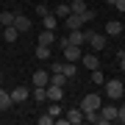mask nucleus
<instances>
[{"label": "nucleus", "mask_w": 125, "mask_h": 125, "mask_svg": "<svg viewBox=\"0 0 125 125\" xmlns=\"http://www.w3.org/2000/svg\"><path fill=\"white\" fill-rule=\"evenodd\" d=\"M103 86H106V94H108L111 100L122 97V92H125V86H122V81H120V78H111V81H106Z\"/></svg>", "instance_id": "obj_1"}, {"label": "nucleus", "mask_w": 125, "mask_h": 125, "mask_svg": "<svg viewBox=\"0 0 125 125\" xmlns=\"http://www.w3.org/2000/svg\"><path fill=\"white\" fill-rule=\"evenodd\" d=\"M100 106H103V100H100V94H86L83 100H81V111H100Z\"/></svg>", "instance_id": "obj_2"}, {"label": "nucleus", "mask_w": 125, "mask_h": 125, "mask_svg": "<svg viewBox=\"0 0 125 125\" xmlns=\"http://www.w3.org/2000/svg\"><path fill=\"white\" fill-rule=\"evenodd\" d=\"M61 50H64V58H67V61H81V56H83V50H81L78 45H70V42H64L61 45Z\"/></svg>", "instance_id": "obj_3"}, {"label": "nucleus", "mask_w": 125, "mask_h": 125, "mask_svg": "<svg viewBox=\"0 0 125 125\" xmlns=\"http://www.w3.org/2000/svg\"><path fill=\"white\" fill-rule=\"evenodd\" d=\"M83 33H86V42H89L94 50H103V47H106V36H103V33H94L92 28H89V31H83Z\"/></svg>", "instance_id": "obj_4"}, {"label": "nucleus", "mask_w": 125, "mask_h": 125, "mask_svg": "<svg viewBox=\"0 0 125 125\" xmlns=\"http://www.w3.org/2000/svg\"><path fill=\"white\" fill-rule=\"evenodd\" d=\"M45 92H47V100H58L61 103V97H64V86H56V83H47Z\"/></svg>", "instance_id": "obj_5"}, {"label": "nucleus", "mask_w": 125, "mask_h": 125, "mask_svg": "<svg viewBox=\"0 0 125 125\" xmlns=\"http://www.w3.org/2000/svg\"><path fill=\"white\" fill-rule=\"evenodd\" d=\"M9 94H11V103H25L28 97H31V92H28L25 86H17V89H11Z\"/></svg>", "instance_id": "obj_6"}, {"label": "nucleus", "mask_w": 125, "mask_h": 125, "mask_svg": "<svg viewBox=\"0 0 125 125\" xmlns=\"http://www.w3.org/2000/svg\"><path fill=\"white\" fill-rule=\"evenodd\" d=\"M81 61H83V67H86V70H89V72L100 67V58H97V56H94V53H83V56H81Z\"/></svg>", "instance_id": "obj_7"}, {"label": "nucleus", "mask_w": 125, "mask_h": 125, "mask_svg": "<svg viewBox=\"0 0 125 125\" xmlns=\"http://www.w3.org/2000/svg\"><path fill=\"white\" fill-rule=\"evenodd\" d=\"M100 117H103L106 122L117 120V106H114V103H108V106H100Z\"/></svg>", "instance_id": "obj_8"}, {"label": "nucleus", "mask_w": 125, "mask_h": 125, "mask_svg": "<svg viewBox=\"0 0 125 125\" xmlns=\"http://www.w3.org/2000/svg\"><path fill=\"white\" fill-rule=\"evenodd\" d=\"M64 20H67V31H78V28H83V20H81L78 14H72V11H70Z\"/></svg>", "instance_id": "obj_9"}, {"label": "nucleus", "mask_w": 125, "mask_h": 125, "mask_svg": "<svg viewBox=\"0 0 125 125\" xmlns=\"http://www.w3.org/2000/svg\"><path fill=\"white\" fill-rule=\"evenodd\" d=\"M14 28H17V31H28V28H31V20L25 17V14H14Z\"/></svg>", "instance_id": "obj_10"}, {"label": "nucleus", "mask_w": 125, "mask_h": 125, "mask_svg": "<svg viewBox=\"0 0 125 125\" xmlns=\"http://www.w3.org/2000/svg\"><path fill=\"white\" fill-rule=\"evenodd\" d=\"M47 83H50V72L36 70V72H33V86H47Z\"/></svg>", "instance_id": "obj_11"}, {"label": "nucleus", "mask_w": 125, "mask_h": 125, "mask_svg": "<svg viewBox=\"0 0 125 125\" xmlns=\"http://www.w3.org/2000/svg\"><path fill=\"white\" fill-rule=\"evenodd\" d=\"M67 42H70V45H83V42H86V33L83 31H81V28H78V31H70V36H67Z\"/></svg>", "instance_id": "obj_12"}, {"label": "nucleus", "mask_w": 125, "mask_h": 125, "mask_svg": "<svg viewBox=\"0 0 125 125\" xmlns=\"http://www.w3.org/2000/svg\"><path fill=\"white\" fill-rule=\"evenodd\" d=\"M17 36H20V31H17L14 25H6V28H3V39L9 42V45H11V42H17Z\"/></svg>", "instance_id": "obj_13"}, {"label": "nucleus", "mask_w": 125, "mask_h": 125, "mask_svg": "<svg viewBox=\"0 0 125 125\" xmlns=\"http://www.w3.org/2000/svg\"><path fill=\"white\" fill-rule=\"evenodd\" d=\"M53 42H56V31H47V28H45V31H42L39 33V45H53Z\"/></svg>", "instance_id": "obj_14"}, {"label": "nucleus", "mask_w": 125, "mask_h": 125, "mask_svg": "<svg viewBox=\"0 0 125 125\" xmlns=\"http://www.w3.org/2000/svg\"><path fill=\"white\" fill-rule=\"evenodd\" d=\"M67 122H72V125L83 122V111H81V108H70L67 111Z\"/></svg>", "instance_id": "obj_15"}, {"label": "nucleus", "mask_w": 125, "mask_h": 125, "mask_svg": "<svg viewBox=\"0 0 125 125\" xmlns=\"http://www.w3.org/2000/svg\"><path fill=\"white\" fill-rule=\"evenodd\" d=\"M11 106H14V103H11V94L0 86V111H6V108H11Z\"/></svg>", "instance_id": "obj_16"}, {"label": "nucleus", "mask_w": 125, "mask_h": 125, "mask_svg": "<svg viewBox=\"0 0 125 125\" xmlns=\"http://www.w3.org/2000/svg\"><path fill=\"white\" fill-rule=\"evenodd\" d=\"M42 20H45V28H47V31H56V28H58V17H56L53 11H50V14H45Z\"/></svg>", "instance_id": "obj_17"}, {"label": "nucleus", "mask_w": 125, "mask_h": 125, "mask_svg": "<svg viewBox=\"0 0 125 125\" xmlns=\"http://www.w3.org/2000/svg\"><path fill=\"white\" fill-rule=\"evenodd\" d=\"M86 9H89V6H86L83 0H72V3H70V11H72V14H83Z\"/></svg>", "instance_id": "obj_18"}, {"label": "nucleus", "mask_w": 125, "mask_h": 125, "mask_svg": "<svg viewBox=\"0 0 125 125\" xmlns=\"http://www.w3.org/2000/svg\"><path fill=\"white\" fill-rule=\"evenodd\" d=\"M31 97H33V100H39V103H45V100H47V92H45V86H33Z\"/></svg>", "instance_id": "obj_19"}, {"label": "nucleus", "mask_w": 125, "mask_h": 125, "mask_svg": "<svg viewBox=\"0 0 125 125\" xmlns=\"http://www.w3.org/2000/svg\"><path fill=\"white\" fill-rule=\"evenodd\" d=\"M106 33H108V36H120V33H122V22H108V25H106Z\"/></svg>", "instance_id": "obj_20"}, {"label": "nucleus", "mask_w": 125, "mask_h": 125, "mask_svg": "<svg viewBox=\"0 0 125 125\" xmlns=\"http://www.w3.org/2000/svg\"><path fill=\"white\" fill-rule=\"evenodd\" d=\"M0 25H14V11H0Z\"/></svg>", "instance_id": "obj_21"}, {"label": "nucleus", "mask_w": 125, "mask_h": 125, "mask_svg": "<svg viewBox=\"0 0 125 125\" xmlns=\"http://www.w3.org/2000/svg\"><path fill=\"white\" fill-rule=\"evenodd\" d=\"M36 58L47 61V58H50V47H47V45H36Z\"/></svg>", "instance_id": "obj_22"}, {"label": "nucleus", "mask_w": 125, "mask_h": 125, "mask_svg": "<svg viewBox=\"0 0 125 125\" xmlns=\"http://www.w3.org/2000/svg\"><path fill=\"white\" fill-rule=\"evenodd\" d=\"M53 14H56L58 20H64V17L70 14V6H67V3H64V6H56V9H53Z\"/></svg>", "instance_id": "obj_23"}, {"label": "nucleus", "mask_w": 125, "mask_h": 125, "mask_svg": "<svg viewBox=\"0 0 125 125\" xmlns=\"http://www.w3.org/2000/svg\"><path fill=\"white\" fill-rule=\"evenodd\" d=\"M64 81H67L64 72H53V75H50V83H56V86H64Z\"/></svg>", "instance_id": "obj_24"}, {"label": "nucleus", "mask_w": 125, "mask_h": 125, "mask_svg": "<svg viewBox=\"0 0 125 125\" xmlns=\"http://www.w3.org/2000/svg\"><path fill=\"white\" fill-rule=\"evenodd\" d=\"M47 114H50V117H58V114H61V106H58V100H50V108H47Z\"/></svg>", "instance_id": "obj_25"}, {"label": "nucleus", "mask_w": 125, "mask_h": 125, "mask_svg": "<svg viewBox=\"0 0 125 125\" xmlns=\"http://www.w3.org/2000/svg\"><path fill=\"white\" fill-rule=\"evenodd\" d=\"M92 81H94V83H97V86H103V83H106V78H103L100 67H97V70H92Z\"/></svg>", "instance_id": "obj_26"}, {"label": "nucleus", "mask_w": 125, "mask_h": 125, "mask_svg": "<svg viewBox=\"0 0 125 125\" xmlns=\"http://www.w3.org/2000/svg\"><path fill=\"white\" fill-rule=\"evenodd\" d=\"M75 64H72V61H67V64H64V75H67V78H72V75H75Z\"/></svg>", "instance_id": "obj_27"}, {"label": "nucleus", "mask_w": 125, "mask_h": 125, "mask_svg": "<svg viewBox=\"0 0 125 125\" xmlns=\"http://www.w3.org/2000/svg\"><path fill=\"white\" fill-rule=\"evenodd\" d=\"M78 17L83 20V25H86V22H92V20H94V11H92V9H86L83 14H78Z\"/></svg>", "instance_id": "obj_28"}, {"label": "nucleus", "mask_w": 125, "mask_h": 125, "mask_svg": "<svg viewBox=\"0 0 125 125\" xmlns=\"http://www.w3.org/2000/svg\"><path fill=\"white\" fill-rule=\"evenodd\" d=\"M42 6H36V14H39V17H45V14H50V6H45V0H39Z\"/></svg>", "instance_id": "obj_29"}, {"label": "nucleus", "mask_w": 125, "mask_h": 125, "mask_svg": "<svg viewBox=\"0 0 125 125\" xmlns=\"http://www.w3.org/2000/svg\"><path fill=\"white\" fill-rule=\"evenodd\" d=\"M36 122H39V125H50V122H53V117H50V114H42Z\"/></svg>", "instance_id": "obj_30"}, {"label": "nucleus", "mask_w": 125, "mask_h": 125, "mask_svg": "<svg viewBox=\"0 0 125 125\" xmlns=\"http://www.w3.org/2000/svg\"><path fill=\"white\" fill-rule=\"evenodd\" d=\"M117 120H120V122H125V103L117 108Z\"/></svg>", "instance_id": "obj_31"}, {"label": "nucleus", "mask_w": 125, "mask_h": 125, "mask_svg": "<svg viewBox=\"0 0 125 125\" xmlns=\"http://www.w3.org/2000/svg\"><path fill=\"white\" fill-rule=\"evenodd\" d=\"M117 56H120V70L125 72V50H120V53H117Z\"/></svg>", "instance_id": "obj_32"}, {"label": "nucleus", "mask_w": 125, "mask_h": 125, "mask_svg": "<svg viewBox=\"0 0 125 125\" xmlns=\"http://www.w3.org/2000/svg\"><path fill=\"white\" fill-rule=\"evenodd\" d=\"M114 9H120V11H125V0H114Z\"/></svg>", "instance_id": "obj_33"}, {"label": "nucleus", "mask_w": 125, "mask_h": 125, "mask_svg": "<svg viewBox=\"0 0 125 125\" xmlns=\"http://www.w3.org/2000/svg\"><path fill=\"white\" fill-rule=\"evenodd\" d=\"M0 83H3V72H0Z\"/></svg>", "instance_id": "obj_34"}, {"label": "nucleus", "mask_w": 125, "mask_h": 125, "mask_svg": "<svg viewBox=\"0 0 125 125\" xmlns=\"http://www.w3.org/2000/svg\"><path fill=\"white\" fill-rule=\"evenodd\" d=\"M45 3H47V0H45Z\"/></svg>", "instance_id": "obj_35"}]
</instances>
